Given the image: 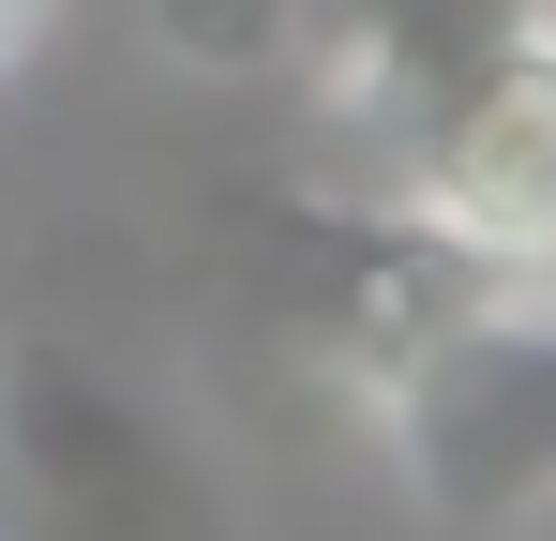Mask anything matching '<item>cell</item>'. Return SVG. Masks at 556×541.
I'll return each instance as SVG.
<instances>
[{"mask_svg": "<svg viewBox=\"0 0 556 541\" xmlns=\"http://www.w3.org/2000/svg\"><path fill=\"white\" fill-rule=\"evenodd\" d=\"M46 30H61V0H0V90L46 61Z\"/></svg>", "mask_w": 556, "mask_h": 541, "instance_id": "obj_5", "label": "cell"}, {"mask_svg": "<svg viewBox=\"0 0 556 541\" xmlns=\"http://www.w3.org/2000/svg\"><path fill=\"white\" fill-rule=\"evenodd\" d=\"M0 466H15L0 541H211L181 437L61 347H0Z\"/></svg>", "mask_w": 556, "mask_h": 541, "instance_id": "obj_3", "label": "cell"}, {"mask_svg": "<svg viewBox=\"0 0 556 541\" xmlns=\"http://www.w3.org/2000/svg\"><path fill=\"white\" fill-rule=\"evenodd\" d=\"M151 46L211 90H256V76H301V46H316V15L301 0H151Z\"/></svg>", "mask_w": 556, "mask_h": 541, "instance_id": "obj_4", "label": "cell"}, {"mask_svg": "<svg viewBox=\"0 0 556 541\" xmlns=\"http://www.w3.org/2000/svg\"><path fill=\"white\" fill-rule=\"evenodd\" d=\"M362 406L391 437V466H406V496L452 541L527 527L556 496V301H527V286L452 301L421 347H391L362 376Z\"/></svg>", "mask_w": 556, "mask_h": 541, "instance_id": "obj_2", "label": "cell"}, {"mask_svg": "<svg viewBox=\"0 0 556 541\" xmlns=\"http://www.w3.org/2000/svg\"><path fill=\"white\" fill-rule=\"evenodd\" d=\"M301 61L331 121L391 136V180L496 286L556 301V0H376Z\"/></svg>", "mask_w": 556, "mask_h": 541, "instance_id": "obj_1", "label": "cell"}]
</instances>
